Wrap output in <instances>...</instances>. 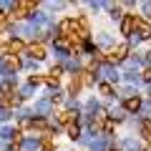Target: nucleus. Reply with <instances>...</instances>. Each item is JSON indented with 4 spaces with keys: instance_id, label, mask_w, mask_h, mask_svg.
<instances>
[{
    "instance_id": "obj_1",
    "label": "nucleus",
    "mask_w": 151,
    "mask_h": 151,
    "mask_svg": "<svg viewBox=\"0 0 151 151\" xmlns=\"http://www.w3.org/2000/svg\"><path fill=\"white\" fill-rule=\"evenodd\" d=\"M60 33H63V38H68V40H83V38L88 35V30H86V23L83 20H63L60 23Z\"/></svg>"
},
{
    "instance_id": "obj_2",
    "label": "nucleus",
    "mask_w": 151,
    "mask_h": 151,
    "mask_svg": "<svg viewBox=\"0 0 151 151\" xmlns=\"http://www.w3.org/2000/svg\"><path fill=\"white\" fill-rule=\"evenodd\" d=\"M129 53V48L126 45H119V48H113L111 55H108V63H119V60H124V55Z\"/></svg>"
},
{
    "instance_id": "obj_3",
    "label": "nucleus",
    "mask_w": 151,
    "mask_h": 151,
    "mask_svg": "<svg viewBox=\"0 0 151 151\" xmlns=\"http://www.w3.org/2000/svg\"><path fill=\"white\" fill-rule=\"evenodd\" d=\"M136 28V15H126L124 23H121V30H124V35H131Z\"/></svg>"
},
{
    "instance_id": "obj_4",
    "label": "nucleus",
    "mask_w": 151,
    "mask_h": 151,
    "mask_svg": "<svg viewBox=\"0 0 151 151\" xmlns=\"http://www.w3.org/2000/svg\"><path fill=\"white\" fill-rule=\"evenodd\" d=\"M136 28H139V38H141V40H146V38H151V28L146 25L144 20H139V18H136Z\"/></svg>"
},
{
    "instance_id": "obj_5",
    "label": "nucleus",
    "mask_w": 151,
    "mask_h": 151,
    "mask_svg": "<svg viewBox=\"0 0 151 151\" xmlns=\"http://www.w3.org/2000/svg\"><path fill=\"white\" fill-rule=\"evenodd\" d=\"M124 106H126V111H131V113H134V111H139V108H141V101H139L136 96H131V98H126V103H124Z\"/></svg>"
},
{
    "instance_id": "obj_6",
    "label": "nucleus",
    "mask_w": 151,
    "mask_h": 151,
    "mask_svg": "<svg viewBox=\"0 0 151 151\" xmlns=\"http://www.w3.org/2000/svg\"><path fill=\"white\" fill-rule=\"evenodd\" d=\"M28 53H30L33 58H38V60H40V58H45V50H43V45H35V43H33L30 48H28Z\"/></svg>"
},
{
    "instance_id": "obj_7",
    "label": "nucleus",
    "mask_w": 151,
    "mask_h": 151,
    "mask_svg": "<svg viewBox=\"0 0 151 151\" xmlns=\"http://www.w3.org/2000/svg\"><path fill=\"white\" fill-rule=\"evenodd\" d=\"M8 50H10V53H18V50H23V40H10V43H8Z\"/></svg>"
},
{
    "instance_id": "obj_8",
    "label": "nucleus",
    "mask_w": 151,
    "mask_h": 151,
    "mask_svg": "<svg viewBox=\"0 0 151 151\" xmlns=\"http://www.w3.org/2000/svg\"><path fill=\"white\" fill-rule=\"evenodd\" d=\"M5 68H8V70H15V68H18V58H13V55H5Z\"/></svg>"
},
{
    "instance_id": "obj_9",
    "label": "nucleus",
    "mask_w": 151,
    "mask_h": 151,
    "mask_svg": "<svg viewBox=\"0 0 151 151\" xmlns=\"http://www.w3.org/2000/svg\"><path fill=\"white\" fill-rule=\"evenodd\" d=\"M35 149H38V141H33V139L23 141V151H35Z\"/></svg>"
},
{
    "instance_id": "obj_10",
    "label": "nucleus",
    "mask_w": 151,
    "mask_h": 151,
    "mask_svg": "<svg viewBox=\"0 0 151 151\" xmlns=\"http://www.w3.org/2000/svg\"><path fill=\"white\" fill-rule=\"evenodd\" d=\"M141 134L151 141V121H144V124H141Z\"/></svg>"
},
{
    "instance_id": "obj_11",
    "label": "nucleus",
    "mask_w": 151,
    "mask_h": 151,
    "mask_svg": "<svg viewBox=\"0 0 151 151\" xmlns=\"http://www.w3.org/2000/svg\"><path fill=\"white\" fill-rule=\"evenodd\" d=\"M68 134H70V139H78V126L70 124V126H68Z\"/></svg>"
},
{
    "instance_id": "obj_12",
    "label": "nucleus",
    "mask_w": 151,
    "mask_h": 151,
    "mask_svg": "<svg viewBox=\"0 0 151 151\" xmlns=\"http://www.w3.org/2000/svg\"><path fill=\"white\" fill-rule=\"evenodd\" d=\"M101 91H103V96H111V93H113V88L108 86V83H103V86H101Z\"/></svg>"
},
{
    "instance_id": "obj_13",
    "label": "nucleus",
    "mask_w": 151,
    "mask_h": 151,
    "mask_svg": "<svg viewBox=\"0 0 151 151\" xmlns=\"http://www.w3.org/2000/svg\"><path fill=\"white\" fill-rule=\"evenodd\" d=\"M124 149L126 151H136V144H134V141H124Z\"/></svg>"
},
{
    "instance_id": "obj_14",
    "label": "nucleus",
    "mask_w": 151,
    "mask_h": 151,
    "mask_svg": "<svg viewBox=\"0 0 151 151\" xmlns=\"http://www.w3.org/2000/svg\"><path fill=\"white\" fill-rule=\"evenodd\" d=\"M38 83H43V78H38V76H33V78H30V86H38Z\"/></svg>"
},
{
    "instance_id": "obj_15",
    "label": "nucleus",
    "mask_w": 151,
    "mask_h": 151,
    "mask_svg": "<svg viewBox=\"0 0 151 151\" xmlns=\"http://www.w3.org/2000/svg\"><path fill=\"white\" fill-rule=\"evenodd\" d=\"M3 25H5V13L0 10V28H3Z\"/></svg>"
},
{
    "instance_id": "obj_16",
    "label": "nucleus",
    "mask_w": 151,
    "mask_h": 151,
    "mask_svg": "<svg viewBox=\"0 0 151 151\" xmlns=\"http://www.w3.org/2000/svg\"><path fill=\"white\" fill-rule=\"evenodd\" d=\"M146 151H151V146H149V149H146Z\"/></svg>"
},
{
    "instance_id": "obj_17",
    "label": "nucleus",
    "mask_w": 151,
    "mask_h": 151,
    "mask_svg": "<svg viewBox=\"0 0 151 151\" xmlns=\"http://www.w3.org/2000/svg\"><path fill=\"white\" fill-rule=\"evenodd\" d=\"M30 3H35V0H30Z\"/></svg>"
}]
</instances>
